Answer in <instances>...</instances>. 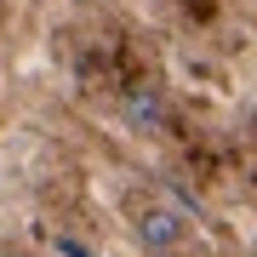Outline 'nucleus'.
<instances>
[{"instance_id":"nucleus-1","label":"nucleus","mask_w":257,"mask_h":257,"mask_svg":"<svg viewBox=\"0 0 257 257\" xmlns=\"http://www.w3.org/2000/svg\"><path fill=\"white\" fill-rule=\"evenodd\" d=\"M132 229H138V246L149 251V257H172L177 246H183V240H189V217H183V211H177V206H143L138 211V223H132Z\"/></svg>"},{"instance_id":"nucleus-2","label":"nucleus","mask_w":257,"mask_h":257,"mask_svg":"<svg viewBox=\"0 0 257 257\" xmlns=\"http://www.w3.org/2000/svg\"><path fill=\"white\" fill-rule=\"evenodd\" d=\"M120 120H126V132L155 138V132H166V120H172V103H166L160 86H126L120 92Z\"/></svg>"},{"instance_id":"nucleus-3","label":"nucleus","mask_w":257,"mask_h":257,"mask_svg":"<svg viewBox=\"0 0 257 257\" xmlns=\"http://www.w3.org/2000/svg\"><path fill=\"white\" fill-rule=\"evenodd\" d=\"M57 257H92V251H86L80 240H69V234H57Z\"/></svg>"},{"instance_id":"nucleus-4","label":"nucleus","mask_w":257,"mask_h":257,"mask_svg":"<svg viewBox=\"0 0 257 257\" xmlns=\"http://www.w3.org/2000/svg\"><path fill=\"white\" fill-rule=\"evenodd\" d=\"M0 257H23V251H0Z\"/></svg>"},{"instance_id":"nucleus-5","label":"nucleus","mask_w":257,"mask_h":257,"mask_svg":"<svg viewBox=\"0 0 257 257\" xmlns=\"http://www.w3.org/2000/svg\"><path fill=\"white\" fill-rule=\"evenodd\" d=\"M155 257H160V251H155Z\"/></svg>"}]
</instances>
